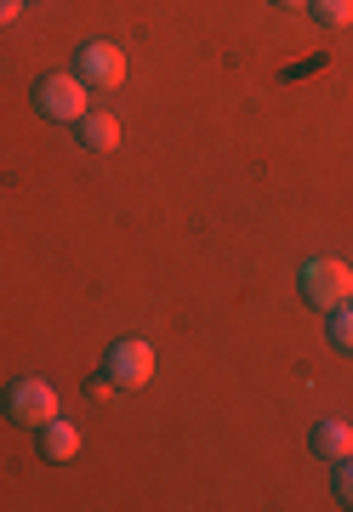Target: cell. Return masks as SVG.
Listing matches in <instances>:
<instances>
[{
  "label": "cell",
  "instance_id": "1",
  "mask_svg": "<svg viewBox=\"0 0 353 512\" xmlns=\"http://www.w3.org/2000/svg\"><path fill=\"white\" fill-rule=\"evenodd\" d=\"M297 285H302V302H308V308L331 313V308H342V302H353V268L336 262V256H308Z\"/></svg>",
  "mask_w": 353,
  "mask_h": 512
},
{
  "label": "cell",
  "instance_id": "2",
  "mask_svg": "<svg viewBox=\"0 0 353 512\" xmlns=\"http://www.w3.org/2000/svg\"><path fill=\"white\" fill-rule=\"evenodd\" d=\"M6 416L18 421V427H46V421L57 416V393H52V382H40V376H18V382L6 387V404H0Z\"/></svg>",
  "mask_w": 353,
  "mask_h": 512
},
{
  "label": "cell",
  "instance_id": "3",
  "mask_svg": "<svg viewBox=\"0 0 353 512\" xmlns=\"http://www.w3.org/2000/svg\"><path fill=\"white\" fill-rule=\"evenodd\" d=\"M35 109L46 120H63V126L86 120V80L80 74H46L35 86Z\"/></svg>",
  "mask_w": 353,
  "mask_h": 512
},
{
  "label": "cell",
  "instance_id": "4",
  "mask_svg": "<svg viewBox=\"0 0 353 512\" xmlns=\"http://www.w3.org/2000/svg\"><path fill=\"white\" fill-rule=\"evenodd\" d=\"M103 376H109L114 387H143L154 376V348L143 342V336H120L109 353H103Z\"/></svg>",
  "mask_w": 353,
  "mask_h": 512
},
{
  "label": "cell",
  "instance_id": "5",
  "mask_svg": "<svg viewBox=\"0 0 353 512\" xmlns=\"http://www.w3.org/2000/svg\"><path fill=\"white\" fill-rule=\"evenodd\" d=\"M75 74L86 80V86H97V92H109V86L126 80V52H120L114 40H86V46H80Z\"/></svg>",
  "mask_w": 353,
  "mask_h": 512
},
{
  "label": "cell",
  "instance_id": "6",
  "mask_svg": "<svg viewBox=\"0 0 353 512\" xmlns=\"http://www.w3.org/2000/svg\"><path fill=\"white\" fill-rule=\"evenodd\" d=\"M40 456L52 461V467L75 461L80 456V427H75V421H63V416L46 421V427H40Z\"/></svg>",
  "mask_w": 353,
  "mask_h": 512
},
{
  "label": "cell",
  "instance_id": "7",
  "mask_svg": "<svg viewBox=\"0 0 353 512\" xmlns=\"http://www.w3.org/2000/svg\"><path fill=\"white\" fill-rule=\"evenodd\" d=\"M308 450H314L319 461H342L353 456V433H348V421H314V433H308Z\"/></svg>",
  "mask_w": 353,
  "mask_h": 512
},
{
  "label": "cell",
  "instance_id": "8",
  "mask_svg": "<svg viewBox=\"0 0 353 512\" xmlns=\"http://www.w3.org/2000/svg\"><path fill=\"white\" fill-rule=\"evenodd\" d=\"M75 126H80V148H92V154H109V148L120 143V120H114V114L86 109V120H75Z\"/></svg>",
  "mask_w": 353,
  "mask_h": 512
},
{
  "label": "cell",
  "instance_id": "9",
  "mask_svg": "<svg viewBox=\"0 0 353 512\" xmlns=\"http://www.w3.org/2000/svg\"><path fill=\"white\" fill-rule=\"evenodd\" d=\"M325 336H331L336 353H353V302L331 308V319H325Z\"/></svg>",
  "mask_w": 353,
  "mask_h": 512
},
{
  "label": "cell",
  "instance_id": "10",
  "mask_svg": "<svg viewBox=\"0 0 353 512\" xmlns=\"http://www.w3.org/2000/svg\"><path fill=\"white\" fill-rule=\"evenodd\" d=\"M308 12H314V23H325V29H348L353 0H308Z\"/></svg>",
  "mask_w": 353,
  "mask_h": 512
},
{
  "label": "cell",
  "instance_id": "11",
  "mask_svg": "<svg viewBox=\"0 0 353 512\" xmlns=\"http://www.w3.org/2000/svg\"><path fill=\"white\" fill-rule=\"evenodd\" d=\"M331 490H336V501H342V507H353V456H342V461H336Z\"/></svg>",
  "mask_w": 353,
  "mask_h": 512
},
{
  "label": "cell",
  "instance_id": "12",
  "mask_svg": "<svg viewBox=\"0 0 353 512\" xmlns=\"http://www.w3.org/2000/svg\"><path fill=\"white\" fill-rule=\"evenodd\" d=\"M18 12H23V0H0V29H6V23L18 18Z\"/></svg>",
  "mask_w": 353,
  "mask_h": 512
},
{
  "label": "cell",
  "instance_id": "13",
  "mask_svg": "<svg viewBox=\"0 0 353 512\" xmlns=\"http://www.w3.org/2000/svg\"><path fill=\"white\" fill-rule=\"evenodd\" d=\"M274 6H308V0H274Z\"/></svg>",
  "mask_w": 353,
  "mask_h": 512
}]
</instances>
